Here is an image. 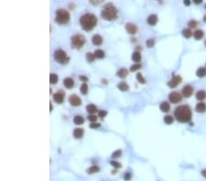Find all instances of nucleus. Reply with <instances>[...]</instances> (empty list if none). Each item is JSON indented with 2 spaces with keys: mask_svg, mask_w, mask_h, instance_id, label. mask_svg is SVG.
<instances>
[{
  "mask_svg": "<svg viewBox=\"0 0 206 181\" xmlns=\"http://www.w3.org/2000/svg\"><path fill=\"white\" fill-rule=\"evenodd\" d=\"M174 117L180 123H189L193 118V111L189 105H180L174 110Z\"/></svg>",
  "mask_w": 206,
  "mask_h": 181,
  "instance_id": "obj_1",
  "label": "nucleus"
},
{
  "mask_svg": "<svg viewBox=\"0 0 206 181\" xmlns=\"http://www.w3.org/2000/svg\"><path fill=\"white\" fill-rule=\"evenodd\" d=\"M97 18L95 15L91 13H86L80 18V25L85 31L89 32L93 30L97 25Z\"/></svg>",
  "mask_w": 206,
  "mask_h": 181,
  "instance_id": "obj_2",
  "label": "nucleus"
},
{
  "mask_svg": "<svg viewBox=\"0 0 206 181\" xmlns=\"http://www.w3.org/2000/svg\"><path fill=\"white\" fill-rule=\"evenodd\" d=\"M117 9L116 7L112 4L108 3L104 6L102 11H101V17L106 21H113L117 19Z\"/></svg>",
  "mask_w": 206,
  "mask_h": 181,
  "instance_id": "obj_3",
  "label": "nucleus"
},
{
  "mask_svg": "<svg viewBox=\"0 0 206 181\" xmlns=\"http://www.w3.org/2000/svg\"><path fill=\"white\" fill-rule=\"evenodd\" d=\"M70 13L66 9H58L56 11L55 22L59 25H65L70 21Z\"/></svg>",
  "mask_w": 206,
  "mask_h": 181,
  "instance_id": "obj_4",
  "label": "nucleus"
},
{
  "mask_svg": "<svg viewBox=\"0 0 206 181\" xmlns=\"http://www.w3.org/2000/svg\"><path fill=\"white\" fill-rule=\"evenodd\" d=\"M85 42H86V39L83 35L76 34V35H73L71 39V46L72 49L80 50L84 46Z\"/></svg>",
  "mask_w": 206,
  "mask_h": 181,
  "instance_id": "obj_5",
  "label": "nucleus"
},
{
  "mask_svg": "<svg viewBox=\"0 0 206 181\" xmlns=\"http://www.w3.org/2000/svg\"><path fill=\"white\" fill-rule=\"evenodd\" d=\"M53 57H54V59H55V62H57L58 63H60V64H67L69 62V60H70V58L67 56V53L62 50V49H58L54 51L53 53Z\"/></svg>",
  "mask_w": 206,
  "mask_h": 181,
  "instance_id": "obj_6",
  "label": "nucleus"
},
{
  "mask_svg": "<svg viewBox=\"0 0 206 181\" xmlns=\"http://www.w3.org/2000/svg\"><path fill=\"white\" fill-rule=\"evenodd\" d=\"M183 96L178 92H172L169 94V101L171 103H179L182 101Z\"/></svg>",
  "mask_w": 206,
  "mask_h": 181,
  "instance_id": "obj_7",
  "label": "nucleus"
},
{
  "mask_svg": "<svg viewBox=\"0 0 206 181\" xmlns=\"http://www.w3.org/2000/svg\"><path fill=\"white\" fill-rule=\"evenodd\" d=\"M64 96H65V93L63 90H59L57 93L53 94V101L58 104H62L64 102Z\"/></svg>",
  "mask_w": 206,
  "mask_h": 181,
  "instance_id": "obj_8",
  "label": "nucleus"
},
{
  "mask_svg": "<svg viewBox=\"0 0 206 181\" xmlns=\"http://www.w3.org/2000/svg\"><path fill=\"white\" fill-rule=\"evenodd\" d=\"M69 102H70V104L71 105V106L78 107V106H80V105L82 104V100H81V98L78 95L71 94L69 97Z\"/></svg>",
  "mask_w": 206,
  "mask_h": 181,
  "instance_id": "obj_9",
  "label": "nucleus"
},
{
  "mask_svg": "<svg viewBox=\"0 0 206 181\" xmlns=\"http://www.w3.org/2000/svg\"><path fill=\"white\" fill-rule=\"evenodd\" d=\"M181 81H182V79H181V77L180 76V75H175V76H173L171 78L170 81L168 82V86L170 88H176L178 85L181 84Z\"/></svg>",
  "mask_w": 206,
  "mask_h": 181,
  "instance_id": "obj_10",
  "label": "nucleus"
},
{
  "mask_svg": "<svg viewBox=\"0 0 206 181\" xmlns=\"http://www.w3.org/2000/svg\"><path fill=\"white\" fill-rule=\"evenodd\" d=\"M193 87L190 86V85H185L183 88H182V90H181V94L184 98H190V96H192L193 94Z\"/></svg>",
  "mask_w": 206,
  "mask_h": 181,
  "instance_id": "obj_11",
  "label": "nucleus"
},
{
  "mask_svg": "<svg viewBox=\"0 0 206 181\" xmlns=\"http://www.w3.org/2000/svg\"><path fill=\"white\" fill-rule=\"evenodd\" d=\"M126 32L130 35H135L138 32V27L133 23H126L125 26Z\"/></svg>",
  "mask_w": 206,
  "mask_h": 181,
  "instance_id": "obj_12",
  "label": "nucleus"
},
{
  "mask_svg": "<svg viewBox=\"0 0 206 181\" xmlns=\"http://www.w3.org/2000/svg\"><path fill=\"white\" fill-rule=\"evenodd\" d=\"M158 19L157 15L151 14L148 17V19H147V23H148L149 25H150V26H155L158 23Z\"/></svg>",
  "mask_w": 206,
  "mask_h": 181,
  "instance_id": "obj_13",
  "label": "nucleus"
},
{
  "mask_svg": "<svg viewBox=\"0 0 206 181\" xmlns=\"http://www.w3.org/2000/svg\"><path fill=\"white\" fill-rule=\"evenodd\" d=\"M83 134H84V130L82 128H75L72 132L73 137L75 139H81L83 136Z\"/></svg>",
  "mask_w": 206,
  "mask_h": 181,
  "instance_id": "obj_14",
  "label": "nucleus"
},
{
  "mask_svg": "<svg viewBox=\"0 0 206 181\" xmlns=\"http://www.w3.org/2000/svg\"><path fill=\"white\" fill-rule=\"evenodd\" d=\"M63 85L66 89H71L74 86V81L71 77H67L63 80Z\"/></svg>",
  "mask_w": 206,
  "mask_h": 181,
  "instance_id": "obj_15",
  "label": "nucleus"
},
{
  "mask_svg": "<svg viewBox=\"0 0 206 181\" xmlns=\"http://www.w3.org/2000/svg\"><path fill=\"white\" fill-rule=\"evenodd\" d=\"M92 43L94 45V46H100V45H102V43H103V38L99 34H95L92 38Z\"/></svg>",
  "mask_w": 206,
  "mask_h": 181,
  "instance_id": "obj_16",
  "label": "nucleus"
},
{
  "mask_svg": "<svg viewBox=\"0 0 206 181\" xmlns=\"http://www.w3.org/2000/svg\"><path fill=\"white\" fill-rule=\"evenodd\" d=\"M159 109L162 113H169L170 110V104L168 102H162L159 105Z\"/></svg>",
  "mask_w": 206,
  "mask_h": 181,
  "instance_id": "obj_17",
  "label": "nucleus"
},
{
  "mask_svg": "<svg viewBox=\"0 0 206 181\" xmlns=\"http://www.w3.org/2000/svg\"><path fill=\"white\" fill-rule=\"evenodd\" d=\"M195 111L197 113H204L206 111V104L202 102H200L196 104V106H195Z\"/></svg>",
  "mask_w": 206,
  "mask_h": 181,
  "instance_id": "obj_18",
  "label": "nucleus"
},
{
  "mask_svg": "<svg viewBox=\"0 0 206 181\" xmlns=\"http://www.w3.org/2000/svg\"><path fill=\"white\" fill-rule=\"evenodd\" d=\"M86 111L89 114H94L95 113H98L99 111L97 110V107L95 106L94 104L91 103V104H88L86 106Z\"/></svg>",
  "mask_w": 206,
  "mask_h": 181,
  "instance_id": "obj_19",
  "label": "nucleus"
},
{
  "mask_svg": "<svg viewBox=\"0 0 206 181\" xmlns=\"http://www.w3.org/2000/svg\"><path fill=\"white\" fill-rule=\"evenodd\" d=\"M127 75H128V70H127L126 69H125V68L120 69L118 71L116 72V76H117V77H119V78H121V79H125V78H126V77H127Z\"/></svg>",
  "mask_w": 206,
  "mask_h": 181,
  "instance_id": "obj_20",
  "label": "nucleus"
},
{
  "mask_svg": "<svg viewBox=\"0 0 206 181\" xmlns=\"http://www.w3.org/2000/svg\"><path fill=\"white\" fill-rule=\"evenodd\" d=\"M84 118L82 115H75L73 117V124L76 125H81L84 124Z\"/></svg>",
  "mask_w": 206,
  "mask_h": 181,
  "instance_id": "obj_21",
  "label": "nucleus"
},
{
  "mask_svg": "<svg viewBox=\"0 0 206 181\" xmlns=\"http://www.w3.org/2000/svg\"><path fill=\"white\" fill-rule=\"evenodd\" d=\"M117 88H118L121 92H127V90H129V86L126 82H119L118 84H117Z\"/></svg>",
  "mask_w": 206,
  "mask_h": 181,
  "instance_id": "obj_22",
  "label": "nucleus"
},
{
  "mask_svg": "<svg viewBox=\"0 0 206 181\" xmlns=\"http://www.w3.org/2000/svg\"><path fill=\"white\" fill-rule=\"evenodd\" d=\"M203 36H204V32L202 31V29H197L196 31L193 32V37H194V39H195L196 40L202 39L203 38Z\"/></svg>",
  "mask_w": 206,
  "mask_h": 181,
  "instance_id": "obj_23",
  "label": "nucleus"
},
{
  "mask_svg": "<svg viewBox=\"0 0 206 181\" xmlns=\"http://www.w3.org/2000/svg\"><path fill=\"white\" fill-rule=\"evenodd\" d=\"M196 75H197V77H199V78L205 77L206 76V68H203V67L199 68L196 70Z\"/></svg>",
  "mask_w": 206,
  "mask_h": 181,
  "instance_id": "obj_24",
  "label": "nucleus"
},
{
  "mask_svg": "<svg viewBox=\"0 0 206 181\" xmlns=\"http://www.w3.org/2000/svg\"><path fill=\"white\" fill-rule=\"evenodd\" d=\"M196 99L198 101H203L206 99V92L203 90H199V92L196 93Z\"/></svg>",
  "mask_w": 206,
  "mask_h": 181,
  "instance_id": "obj_25",
  "label": "nucleus"
},
{
  "mask_svg": "<svg viewBox=\"0 0 206 181\" xmlns=\"http://www.w3.org/2000/svg\"><path fill=\"white\" fill-rule=\"evenodd\" d=\"M131 58H132V60H133V62H135L136 63H138L141 60V54L138 51H135L133 54H132Z\"/></svg>",
  "mask_w": 206,
  "mask_h": 181,
  "instance_id": "obj_26",
  "label": "nucleus"
},
{
  "mask_svg": "<svg viewBox=\"0 0 206 181\" xmlns=\"http://www.w3.org/2000/svg\"><path fill=\"white\" fill-rule=\"evenodd\" d=\"M99 171H100V168L98 167V165H92L91 168H89L87 169V174L93 175V174H95V173H97Z\"/></svg>",
  "mask_w": 206,
  "mask_h": 181,
  "instance_id": "obj_27",
  "label": "nucleus"
},
{
  "mask_svg": "<svg viewBox=\"0 0 206 181\" xmlns=\"http://www.w3.org/2000/svg\"><path fill=\"white\" fill-rule=\"evenodd\" d=\"M193 35V33L192 29H190V28H184L182 30V36L185 39H190Z\"/></svg>",
  "mask_w": 206,
  "mask_h": 181,
  "instance_id": "obj_28",
  "label": "nucleus"
},
{
  "mask_svg": "<svg viewBox=\"0 0 206 181\" xmlns=\"http://www.w3.org/2000/svg\"><path fill=\"white\" fill-rule=\"evenodd\" d=\"M80 92L83 95H86L88 93V85L86 82H83V84L80 87Z\"/></svg>",
  "mask_w": 206,
  "mask_h": 181,
  "instance_id": "obj_29",
  "label": "nucleus"
},
{
  "mask_svg": "<svg viewBox=\"0 0 206 181\" xmlns=\"http://www.w3.org/2000/svg\"><path fill=\"white\" fill-rule=\"evenodd\" d=\"M94 56L96 59H104L105 58V51L104 50H96L94 51Z\"/></svg>",
  "mask_w": 206,
  "mask_h": 181,
  "instance_id": "obj_30",
  "label": "nucleus"
},
{
  "mask_svg": "<svg viewBox=\"0 0 206 181\" xmlns=\"http://www.w3.org/2000/svg\"><path fill=\"white\" fill-rule=\"evenodd\" d=\"M58 80H59V78H58L57 74L51 73V75H50V82H51V84H56L58 82Z\"/></svg>",
  "mask_w": 206,
  "mask_h": 181,
  "instance_id": "obj_31",
  "label": "nucleus"
},
{
  "mask_svg": "<svg viewBox=\"0 0 206 181\" xmlns=\"http://www.w3.org/2000/svg\"><path fill=\"white\" fill-rule=\"evenodd\" d=\"M164 123L166 124V125H171V124H173V122H174V118L171 116V115H170V114H167L165 117H164Z\"/></svg>",
  "mask_w": 206,
  "mask_h": 181,
  "instance_id": "obj_32",
  "label": "nucleus"
},
{
  "mask_svg": "<svg viewBox=\"0 0 206 181\" xmlns=\"http://www.w3.org/2000/svg\"><path fill=\"white\" fill-rule=\"evenodd\" d=\"M85 58H86V60H87L88 62H93L94 60L96 59V58H95V56H94V53H91V52L86 53Z\"/></svg>",
  "mask_w": 206,
  "mask_h": 181,
  "instance_id": "obj_33",
  "label": "nucleus"
},
{
  "mask_svg": "<svg viewBox=\"0 0 206 181\" xmlns=\"http://www.w3.org/2000/svg\"><path fill=\"white\" fill-rule=\"evenodd\" d=\"M136 78H137V80H138V82L139 83H141V84H145V83H146V80H145V78L143 77V75H142L140 72H138V73L137 74Z\"/></svg>",
  "mask_w": 206,
  "mask_h": 181,
  "instance_id": "obj_34",
  "label": "nucleus"
},
{
  "mask_svg": "<svg viewBox=\"0 0 206 181\" xmlns=\"http://www.w3.org/2000/svg\"><path fill=\"white\" fill-rule=\"evenodd\" d=\"M140 69H141V64L139 62L138 63H135V64H133V65L130 67V71L134 72V71H137V70H138Z\"/></svg>",
  "mask_w": 206,
  "mask_h": 181,
  "instance_id": "obj_35",
  "label": "nucleus"
},
{
  "mask_svg": "<svg viewBox=\"0 0 206 181\" xmlns=\"http://www.w3.org/2000/svg\"><path fill=\"white\" fill-rule=\"evenodd\" d=\"M146 45H147V47L148 48H153L154 47V45H155V39H148L146 41Z\"/></svg>",
  "mask_w": 206,
  "mask_h": 181,
  "instance_id": "obj_36",
  "label": "nucleus"
},
{
  "mask_svg": "<svg viewBox=\"0 0 206 181\" xmlns=\"http://www.w3.org/2000/svg\"><path fill=\"white\" fill-rule=\"evenodd\" d=\"M121 155H122V150H116V151H115V152L112 154V156H111V157L112 158H118V157H121Z\"/></svg>",
  "mask_w": 206,
  "mask_h": 181,
  "instance_id": "obj_37",
  "label": "nucleus"
},
{
  "mask_svg": "<svg viewBox=\"0 0 206 181\" xmlns=\"http://www.w3.org/2000/svg\"><path fill=\"white\" fill-rule=\"evenodd\" d=\"M198 25V22L194 19H192L190 20L189 23H188V26H189V28H195Z\"/></svg>",
  "mask_w": 206,
  "mask_h": 181,
  "instance_id": "obj_38",
  "label": "nucleus"
},
{
  "mask_svg": "<svg viewBox=\"0 0 206 181\" xmlns=\"http://www.w3.org/2000/svg\"><path fill=\"white\" fill-rule=\"evenodd\" d=\"M87 120L90 121L91 123H95L96 121H97V116L95 114H88Z\"/></svg>",
  "mask_w": 206,
  "mask_h": 181,
  "instance_id": "obj_39",
  "label": "nucleus"
},
{
  "mask_svg": "<svg viewBox=\"0 0 206 181\" xmlns=\"http://www.w3.org/2000/svg\"><path fill=\"white\" fill-rule=\"evenodd\" d=\"M89 2H90L93 6H99L101 3L104 2V0H89Z\"/></svg>",
  "mask_w": 206,
  "mask_h": 181,
  "instance_id": "obj_40",
  "label": "nucleus"
},
{
  "mask_svg": "<svg viewBox=\"0 0 206 181\" xmlns=\"http://www.w3.org/2000/svg\"><path fill=\"white\" fill-rule=\"evenodd\" d=\"M110 164L113 165L114 168H122V165L120 163H118V162H116V161H111Z\"/></svg>",
  "mask_w": 206,
  "mask_h": 181,
  "instance_id": "obj_41",
  "label": "nucleus"
},
{
  "mask_svg": "<svg viewBox=\"0 0 206 181\" xmlns=\"http://www.w3.org/2000/svg\"><path fill=\"white\" fill-rule=\"evenodd\" d=\"M106 115H107V112H106V111L101 110V111L98 112V116H99L100 118H105Z\"/></svg>",
  "mask_w": 206,
  "mask_h": 181,
  "instance_id": "obj_42",
  "label": "nucleus"
},
{
  "mask_svg": "<svg viewBox=\"0 0 206 181\" xmlns=\"http://www.w3.org/2000/svg\"><path fill=\"white\" fill-rule=\"evenodd\" d=\"M101 127V125L99 124V123H91L90 124V128H92V129H98V128H100Z\"/></svg>",
  "mask_w": 206,
  "mask_h": 181,
  "instance_id": "obj_43",
  "label": "nucleus"
},
{
  "mask_svg": "<svg viewBox=\"0 0 206 181\" xmlns=\"http://www.w3.org/2000/svg\"><path fill=\"white\" fill-rule=\"evenodd\" d=\"M131 178H132V174H131L130 172L125 173V175H124V179H125L126 181H129Z\"/></svg>",
  "mask_w": 206,
  "mask_h": 181,
  "instance_id": "obj_44",
  "label": "nucleus"
},
{
  "mask_svg": "<svg viewBox=\"0 0 206 181\" xmlns=\"http://www.w3.org/2000/svg\"><path fill=\"white\" fill-rule=\"evenodd\" d=\"M79 80L81 81V82H88V79L86 76H83V75H81V76L79 77Z\"/></svg>",
  "mask_w": 206,
  "mask_h": 181,
  "instance_id": "obj_45",
  "label": "nucleus"
},
{
  "mask_svg": "<svg viewBox=\"0 0 206 181\" xmlns=\"http://www.w3.org/2000/svg\"><path fill=\"white\" fill-rule=\"evenodd\" d=\"M183 3H184L185 6L189 7L190 5V0H183Z\"/></svg>",
  "mask_w": 206,
  "mask_h": 181,
  "instance_id": "obj_46",
  "label": "nucleus"
},
{
  "mask_svg": "<svg viewBox=\"0 0 206 181\" xmlns=\"http://www.w3.org/2000/svg\"><path fill=\"white\" fill-rule=\"evenodd\" d=\"M193 3L196 4V5H199V4H202V0H193Z\"/></svg>",
  "mask_w": 206,
  "mask_h": 181,
  "instance_id": "obj_47",
  "label": "nucleus"
},
{
  "mask_svg": "<svg viewBox=\"0 0 206 181\" xmlns=\"http://www.w3.org/2000/svg\"><path fill=\"white\" fill-rule=\"evenodd\" d=\"M201 173H202V176L206 178V169H202Z\"/></svg>",
  "mask_w": 206,
  "mask_h": 181,
  "instance_id": "obj_48",
  "label": "nucleus"
},
{
  "mask_svg": "<svg viewBox=\"0 0 206 181\" xmlns=\"http://www.w3.org/2000/svg\"><path fill=\"white\" fill-rule=\"evenodd\" d=\"M203 21L206 23V15H204V17H203Z\"/></svg>",
  "mask_w": 206,
  "mask_h": 181,
  "instance_id": "obj_49",
  "label": "nucleus"
},
{
  "mask_svg": "<svg viewBox=\"0 0 206 181\" xmlns=\"http://www.w3.org/2000/svg\"><path fill=\"white\" fill-rule=\"evenodd\" d=\"M50 105H51V111H52V104L51 103Z\"/></svg>",
  "mask_w": 206,
  "mask_h": 181,
  "instance_id": "obj_50",
  "label": "nucleus"
},
{
  "mask_svg": "<svg viewBox=\"0 0 206 181\" xmlns=\"http://www.w3.org/2000/svg\"><path fill=\"white\" fill-rule=\"evenodd\" d=\"M204 45H205V47H206V40L204 41Z\"/></svg>",
  "mask_w": 206,
  "mask_h": 181,
  "instance_id": "obj_51",
  "label": "nucleus"
},
{
  "mask_svg": "<svg viewBox=\"0 0 206 181\" xmlns=\"http://www.w3.org/2000/svg\"><path fill=\"white\" fill-rule=\"evenodd\" d=\"M158 1H159V2H161V0H158Z\"/></svg>",
  "mask_w": 206,
  "mask_h": 181,
  "instance_id": "obj_52",
  "label": "nucleus"
},
{
  "mask_svg": "<svg viewBox=\"0 0 206 181\" xmlns=\"http://www.w3.org/2000/svg\"><path fill=\"white\" fill-rule=\"evenodd\" d=\"M205 7V9H206V5H205V7Z\"/></svg>",
  "mask_w": 206,
  "mask_h": 181,
  "instance_id": "obj_53",
  "label": "nucleus"
},
{
  "mask_svg": "<svg viewBox=\"0 0 206 181\" xmlns=\"http://www.w3.org/2000/svg\"><path fill=\"white\" fill-rule=\"evenodd\" d=\"M205 68H206V66H205Z\"/></svg>",
  "mask_w": 206,
  "mask_h": 181,
  "instance_id": "obj_54",
  "label": "nucleus"
}]
</instances>
